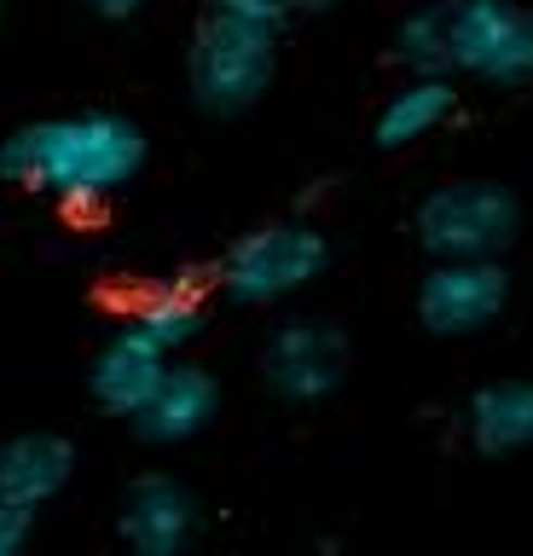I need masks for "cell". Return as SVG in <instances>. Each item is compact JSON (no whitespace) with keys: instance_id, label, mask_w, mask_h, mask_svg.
Masks as SVG:
<instances>
[{"instance_id":"1","label":"cell","mask_w":533,"mask_h":556,"mask_svg":"<svg viewBox=\"0 0 533 556\" xmlns=\"http://www.w3.org/2000/svg\"><path fill=\"white\" fill-rule=\"evenodd\" d=\"M145 168V128L123 111L36 116L0 139V180L53 198L71 215L105 208Z\"/></svg>"},{"instance_id":"2","label":"cell","mask_w":533,"mask_h":556,"mask_svg":"<svg viewBox=\"0 0 533 556\" xmlns=\"http://www.w3.org/2000/svg\"><path fill=\"white\" fill-rule=\"evenodd\" d=\"M394 64L406 76H464L481 87H533V7L516 0H435L401 17Z\"/></svg>"},{"instance_id":"3","label":"cell","mask_w":533,"mask_h":556,"mask_svg":"<svg viewBox=\"0 0 533 556\" xmlns=\"http://www.w3.org/2000/svg\"><path fill=\"white\" fill-rule=\"evenodd\" d=\"M279 35L267 24H250L238 12L203 7L192 47H186V87H192L198 111L210 116H244L250 104L267 99L279 76Z\"/></svg>"},{"instance_id":"4","label":"cell","mask_w":533,"mask_h":556,"mask_svg":"<svg viewBox=\"0 0 533 556\" xmlns=\"http://www.w3.org/2000/svg\"><path fill=\"white\" fill-rule=\"evenodd\" d=\"M331 267V243L314 220H262L215 261V290L232 307H279Z\"/></svg>"},{"instance_id":"5","label":"cell","mask_w":533,"mask_h":556,"mask_svg":"<svg viewBox=\"0 0 533 556\" xmlns=\"http://www.w3.org/2000/svg\"><path fill=\"white\" fill-rule=\"evenodd\" d=\"M411 238L429 261L505 255L522 238V198L498 180H446L411 208Z\"/></svg>"},{"instance_id":"6","label":"cell","mask_w":533,"mask_h":556,"mask_svg":"<svg viewBox=\"0 0 533 556\" xmlns=\"http://www.w3.org/2000/svg\"><path fill=\"white\" fill-rule=\"evenodd\" d=\"M418 325L429 337H481L510 307V267L505 255H453L429 261L418 278Z\"/></svg>"},{"instance_id":"7","label":"cell","mask_w":533,"mask_h":556,"mask_svg":"<svg viewBox=\"0 0 533 556\" xmlns=\"http://www.w3.org/2000/svg\"><path fill=\"white\" fill-rule=\"evenodd\" d=\"M348 365H354V348L342 337V325L284 319L267 330L255 371H262L267 394L284 400V406H319V400H331L348 382Z\"/></svg>"},{"instance_id":"8","label":"cell","mask_w":533,"mask_h":556,"mask_svg":"<svg viewBox=\"0 0 533 556\" xmlns=\"http://www.w3.org/2000/svg\"><path fill=\"white\" fill-rule=\"evenodd\" d=\"M203 528V504L175 476H134L116 498V539L134 556H180Z\"/></svg>"},{"instance_id":"9","label":"cell","mask_w":533,"mask_h":556,"mask_svg":"<svg viewBox=\"0 0 533 556\" xmlns=\"http://www.w3.org/2000/svg\"><path fill=\"white\" fill-rule=\"evenodd\" d=\"M215 417H220V382H215V371H210V365H192V359H168L157 394H151L128 424L151 446H186V441H198Z\"/></svg>"},{"instance_id":"10","label":"cell","mask_w":533,"mask_h":556,"mask_svg":"<svg viewBox=\"0 0 533 556\" xmlns=\"http://www.w3.org/2000/svg\"><path fill=\"white\" fill-rule=\"evenodd\" d=\"M168 359H175L168 348H157L151 337H140L134 325H116V337L99 348L93 365H88V394H93V406L111 412V417H134L151 394H157Z\"/></svg>"},{"instance_id":"11","label":"cell","mask_w":533,"mask_h":556,"mask_svg":"<svg viewBox=\"0 0 533 556\" xmlns=\"http://www.w3.org/2000/svg\"><path fill=\"white\" fill-rule=\"evenodd\" d=\"M76 476V441L59 429H24L0 441V498L24 504V510H47Z\"/></svg>"},{"instance_id":"12","label":"cell","mask_w":533,"mask_h":556,"mask_svg":"<svg viewBox=\"0 0 533 556\" xmlns=\"http://www.w3.org/2000/svg\"><path fill=\"white\" fill-rule=\"evenodd\" d=\"M464 441L481 458H510L533 446V377H498L464 400Z\"/></svg>"},{"instance_id":"13","label":"cell","mask_w":533,"mask_h":556,"mask_svg":"<svg viewBox=\"0 0 533 556\" xmlns=\"http://www.w3.org/2000/svg\"><path fill=\"white\" fill-rule=\"evenodd\" d=\"M458 116V76H406L383 99V111L371 122V139L383 151H406L418 139L441 134Z\"/></svg>"},{"instance_id":"14","label":"cell","mask_w":533,"mask_h":556,"mask_svg":"<svg viewBox=\"0 0 533 556\" xmlns=\"http://www.w3.org/2000/svg\"><path fill=\"white\" fill-rule=\"evenodd\" d=\"M123 325H134L140 337L168 348V354H180L186 342L203 337V290H198V278L175 273V278H163V285H151L140 302L128 307Z\"/></svg>"},{"instance_id":"15","label":"cell","mask_w":533,"mask_h":556,"mask_svg":"<svg viewBox=\"0 0 533 556\" xmlns=\"http://www.w3.org/2000/svg\"><path fill=\"white\" fill-rule=\"evenodd\" d=\"M29 533H36V510L0 498V556H18L29 545Z\"/></svg>"},{"instance_id":"16","label":"cell","mask_w":533,"mask_h":556,"mask_svg":"<svg viewBox=\"0 0 533 556\" xmlns=\"http://www.w3.org/2000/svg\"><path fill=\"white\" fill-rule=\"evenodd\" d=\"M210 7H220V12H238V17H250V24H267V29H284L290 17V0H210Z\"/></svg>"},{"instance_id":"17","label":"cell","mask_w":533,"mask_h":556,"mask_svg":"<svg viewBox=\"0 0 533 556\" xmlns=\"http://www.w3.org/2000/svg\"><path fill=\"white\" fill-rule=\"evenodd\" d=\"M76 7H88L93 17H111V24H128V17H140L151 0H76Z\"/></svg>"},{"instance_id":"18","label":"cell","mask_w":533,"mask_h":556,"mask_svg":"<svg viewBox=\"0 0 533 556\" xmlns=\"http://www.w3.org/2000/svg\"><path fill=\"white\" fill-rule=\"evenodd\" d=\"M342 7V0H290V12H331Z\"/></svg>"},{"instance_id":"19","label":"cell","mask_w":533,"mask_h":556,"mask_svg":"<svg viewBox=\"0 0 533 556\" xmlns=\"http://www.w3.org/2000/svg\"><path fill=\"white\" fill-rule=\"evenodd\" d=\"M0 17H7V0H0Z\"/></svg>"}]
</instances>
